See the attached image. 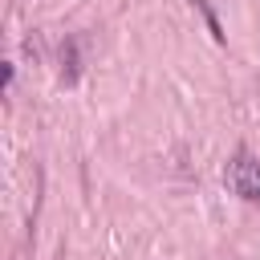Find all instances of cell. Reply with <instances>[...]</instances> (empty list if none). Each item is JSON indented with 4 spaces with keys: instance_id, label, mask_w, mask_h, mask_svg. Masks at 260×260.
<instances>
[{
    "instance_id": "6da1fadb",
    "label": "cell",
    "mask_w": 260,
    "mask_h": 260,
    "mask_svg": "<svg viewBox=\"0 0 260 260\" xmlns=\"http://www.w3.org/2000/svg\"><path fill=\"white\" fill-rule=\"evenodd\" d=\"M223 179L240 199H260V162L252 158V150H236V158L228 162Z\"/></svg>"
}]
</instances>
